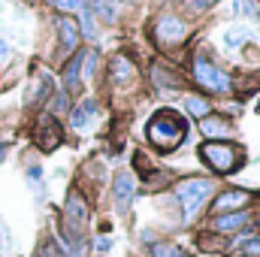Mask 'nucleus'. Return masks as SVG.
<instances>
[{
	"label": "nucleus",
	"instance_id": "1",
	"mask_svg": "<svg viewBox=\"0 0 260 257\" xmlns=\"http://www.w3.org/2000/svg\"><path fill=\"white\" fill-rule=\"evenodd\" d=\"M188 133V124L179 112L173 109H160L151 115V124H148V139L160 148V151H173Z\"/></svg>",
	"mask_w": 260,
	"mask_h": 257
},
{
	"label": "nucleus",
	"instance_id": "2",
	"mask_svg": "<svg viewBox=\"0 0 260 257\" xmlns=\"http://www.w3.org/2000/svg\"><path fill=\"white\" fill-rule=\"evenodd\" d=\"M200 157L215 170V173H236L242 167V148L239 145H227V142H206L200 145Z\"/></svg>",
	"mask_w": 260,
	"mask_h": 257
},
{
	"label": "nucleus",
	"instance_id": "3",
	"mask_svg": "<svg viewBox=\"0 0 260 257\" xmlns=\"http://www.w3.org/2000/svg\"><path fill=\"white\" fill-rule=\"evenodd\" d=\"M209 194H212V182L209 179H185V182L176 185V197L185 206V215H194Z\"/></svg>",
	"mask_w": 260,
	"mask_h": 257
},
{
	"label": "nucleus",
	"instance_id": "4",
	"mask_svg": "<svg viewBox=\"0 0 260 257\" xmlns=\"http://www.w3.org/2000/svg\"><path fill=\"white\" fill-rule=\"evenodd\" d=\"M194 79L206 91H230V76L221 67H215L212 61H206V58L194 61Z\"/></svg>",
	"mask_w": 260,
	"mask_h": 257
},
{
	"label": "nucleus",
	"instance_id": "5",
	"mask_svg": "<svg viewBox=\"0 0 260 257\" xmlns=\"http://www.w3.org/2000/svg\"><path fill=\"white\" fill-rule=\"evenodd\" d=\"M185 34H188V24H185L179 15H160V18L154 21V37H157V43H164V46H173V43L185 40Z\"/></svg>",
	"mask_w": 260,
	"mask_h": 257
},
{
	"label": "nucleus",
	"instance_id": "6",
	"mask_svg": "<svg viewBox=\"0 0 260 257\" xmlns=\"http://www.w3.org/2000/svg\"><path fill=\"white\" fill-rule=\"evenodd\" d=\"M85 221H88V206H85V200H82V194L73 191L67 194V206H64V224L67 227H73V230H79L82 233V227H85Z\"/></svg>",
	"mask_w": 260,
	"mask_h": 257
},
{
	"label": "nucleus",
	"instance_id": "7",
	"mask_svg": "<svg viewBox=\"0 0 260 257\" xmlns=\"http://www.w3.org/2000/svg\"><path fill=\"white\" fill-rule=\"evenodd\" d=\"M37 145L43 148V151H52V148H58L61 145V124L55 121V115H46L40 124H37Z\"/></svg>",
	"mask_w": 260,
	"mask_h": 257
},
{
	"label": "nucleus",
	"instance_id": "8",
	"mask_svg": "<svg viewBox=\"0 0 260 257\" xmlns=\"http://www.w3.org/2000/svg\"><path fill=\"white\" fill-rule=\"evenodd\" d=\"M97 112H100V109H97L94 100H82V103L70 112V127L79 130V133H85V130L91 127V121L97 118Z\"/></svg>",
	"mask_w": 260,
	"mask_h": 257
},
{
	"label": "nucleus",
	"instance_id": "9",
	"mask_svg": "<svg viewBox=\"0 0 260 257\" xmlns=\"http://www.w3.org/2000/svg\"><path fill=\"white\" fill-rule=\"evenodd\" d=\"M55 27H58V37H61V52H73L79 46V24L70 15H58Z\"/></svg>",
	"mask_w": 260,
	"mask_h": 257
},
{
	"label": "nucleus",
	"instance_id": "10",
	"mask_svg": "<svg viewBox=\"0 0 260 257\" xmlns=\"http://www.w3.org/2000/svg\"><path fill=\"white\" fill-rule=\"evenodd\" d=\"M112 191H115V206H118V212H127L130 200H133V176H130L127 170H121V173L115 176Z\"/></svg>",
	"mask_w": 260,
	"mask_h": 257
},
{
	"label": "nucleus",
	"instance_id": "11",
	"mask_svg": "<svg viewBox=\"0 0 260 257\" xmlns=\"http://www.w3.org/2000/svg\"><path fill=\"white\" fill-rule=\"evenodd\" d=\"M52 79L49 76H37V82H30L27 88V97H24V106H40L46 97H52Z\"/></svg>",
	"mask_w": 260,
	"mask_h": 257
},
{
	"label": "nucleus",
	"instance_id": "12",
	"mask_svg": "<svg viewBox=\"0 0 260 257\" xmlns=\"http://www.w3.org/2000/svg\"><path fill=\"white\" fill-rule=\"evenodd\" d=\"M248 203V194L245 191H224L218 200H215V212H230V209H239Z\"/></svg>",
	"mask_w": 260,
	"mask_h": 257
},
{
	"label": "nucleus",
	"instance_id": "13",
	"mask_svg": "<svg viewBox=\"0 0 260 257\" xmlns=\"http://www.w3.org/2000/svg\"><path fill=\"white\" fill-rule=\"evenodd\" d=\"M245 221H248V212H227V215L215 218V230H218V233H233V230H239Z\"/></svg>",
	"mask_w": 260,
	"mask_h": 257
},
{
	"label": "nucleus",
	"instance_id": "14",
	"mask_svg": "<svg viewBox=\"0 0 260 257\" xmlns=\"http://www.w3.org/2000/svg\"><path fill=\"white\" fill-rule=\"evenodd\" d=\"M79 70H82V55H73L70 58V64L64 67V85H67V91H79Z\"/></svg>",
	"mask_w": 260,
	"mask_h": 257
},
{
	"label": "nucleus",
	"instance_id": "15",
	"mask_svg": "<svg viewBox=\"0 0 260 257\" xmlns=\"http://www.w3.org/2000/svg\"><path fill=\"white\" fill-rule=\"evenodd\" d=\"M127 79H133V64H130V58H124V55H115L112 58V82H127Z\"/></svg>",
	"mask_w": 260,
	"mask_h": 257
},
{
	"label": "nucleus",
	"instance_id": "16",
	"mask_svg": "<svg viewBox=\"0 0 260 257\" xmlns=\"http://www.w3.org/2000/svg\"><path fill=\"white\" fill-rule=\"evenodd\" d=\"M200 130L206 133V136H227V121L224 118H218V115H206V118H200Z\"/></svg>",
	"mask_w": 260,
	"mask_h": 257
},
{
	"label": "nucleus",
	"instance_id": "17",
	"mask_svg": "<svg viewBox=\"0 0 260 257\" xmlns=\"http://www.w3.org/2000/svg\"><path fill=\"white\" fill-rule=\"evenodd\" d=\"M94 12H97L106 24H112V21L118 18V0H94Z\"/></svg>",
	"mask_w": 260,
	"mask_h": 257
},
{
	"label": "nucleus",
	"instance_id": "18",
	"mask_svg": "<svg viewBox=\"0 0 260 257\" xmlns=\"http://www.w3.org/2000/svg\"><path fill=\"white\" fill-rule=\"evenodd\" d=\"M79 34L88 37V40H97V24H94V12H91V6H82V24H79Z\"/></svg>",
	"mask_w": 260,
	"mask_h": 257
},
{
	"label": "nucleus",
	"instance_id": "19",
	"mask_svg": "<svg viewBox=\"0 0 260 257\" xmlns=\"http://www.w3.org/2000/svg\"><path fill=\"white\" fill-rule=\"evenodd\" d=\"M185 109H188L194 118H206V115H209V103H206L203 97H197V94H188V97H185Z\"/></svg>",
	"mask_w": 260,
	"mask_h": 257
},
{
	"label": "nucleus",
	"instance_id": "20",
	"mask_svg": "<svg viewBox=\"0 0 260 257\" xmlns=\"http://www.w3.org/2000/svg\"><path fill=\"white\" fill-rule=\"evenodd\" d=\"M151 254L154 257H188L179 245H170V242H157V245L151 248Z\"/></svg>",
	"mask_w": 260,
	"mask_h": 257
},
{
	"label": "nucleus",
	"instance_id": "21",
	"mask_svg": "<svg viewBox=\"0 0 260 257\" xmlns=\"http://www.w3.org/2000/svg\"><path fill=\"white\" fill-rule=\"evenodd\" d=\"M245 37H248V30H230V34L224 37V43H227V49H236Z\"/></svg>",
	"mask_w": 260,
	"mask_h": 257
},
{
	"label": "nucleus",
	"instance_id": "22",
	"mask_svg": "<svg viewBox=\"0 0 260 257\" xmlns=\"http://www.w3.org/2000/svg\"><path fill=\"white\" fill-rule=\"evenodd\" d=\"M37 257H64V254L58 251V245H55V242H43V245H40V251H37Z\"/></svg>",
	"mask_w": 260,
	"mask_h": 257
},
{
	"label": "nucleus",
	"instance_id": "23",
	"mask_svg": "<svg viewBox=\"0 0 260 257\" xmlns=\"http://www.w3.org/2000/svg\"><path fill=\"white\" fill-rule=\"evenodd\" d=\"M49 3H55L58 9H82L85 6V0H49Z\"/></svg>",
	"mask_w": 260,
	"mask_h": 257
},
{
	"label": "nucleus",
	"instance_id": "24",
	"mask_svg": "<svg viewBox=\"0 0 260 257\" xmlns=\"http://www.w3.org/2000/svg\"><path fill=\"white\" fill-rule=\"evenodd\" d=\"M242 251H245V254H260V236H254V239H248V242L242 245Z\"/></svg>",
	"mask_w": 260,
	"mask_h": 257
},
{
	"label": "nucleus",
	"instance_id": "25",
	"mask_svg": "<svg viewBox=\"0 0 260 257\" xmlns=\"http://www.w3.org/2000/svg\"><path fill=\"white\" fill-rule=\"evenodd\" d=\"M52 97H55V112H64V109H67L64 94H52Z\"/></svg>",
	"mask_w": 260,
	"mask_h": 257
},
{
	"label": "nucleus",
	"instance_id": "26",
	"mask_svg": "<svg viewBox=\"0 0 260 257\" xmlns=\"http://www.w3.org/2000/svg\"><path fill=\"white\" fill-rule=\"evenodd\" d=\"M212 3H215V0H191V6H194L197 12H200V9H209Z\"/></svg>",
	"mask_w": 260,
	"mask_h": 257
},
{
	"label": "nucleus",
	"instance_id": "27",
	"mask_svg": "<svg viewBox=\"0 0 260 257\" xmlns=\"http://www.w3.org/2000/svg\"><path fill=\"white\" fill-rule=\"evenodd\" d=\"M112 248V239H97V251H109Z\"/></svg>",
	"mask_w": 260,
	"mask_h": 257
},
{
	"label": "nucleus",
	"instance_id": "28",
	"mask_svg": "<svg viewBox=\"0 0 260 257\" xmlns=\"http://www.w3.org/2000/svg\"><path fill=\"white\" fill-rule=\"evenodd\" d=\"M43 173H40V167H34V170H27V179H40Z\"/></svg>",
	"mask_w": 260,
	"mask_h": 257
},
{
	"label": "nucleus",
	"instance_id": "29",
	"mask_svg": "<svg viewBox=\"0 0 260 257\" xmlns=\"http://www.w3.org/2000/svg\"><path fill=\"white\" fill-rule=\"evenodd\" d=\"M0 245H6V230H3V224H0Z\"/></svg>",
	"mask_w": 260,
	"mask_h": 257
},
{
	"label": "nucleus",
	"instance_id": "30",
	"mask_svg": "<svg viewBox=\"0 0 260 257\" xmlns=\"http://www.w3.org/2000/svg\"><path fill=\"white\" fill-rule=\"evenodd\" d=\"M6 52H9V49H6V43L0 40V55H6Z\"/></svg>",
	"mask_w": 260,
	"mask_h": 257
},
{
	"label": "nucleus",
	"instance_id": "31",
	"mask_svg": "<svg viewBox=\"0 0 260 257\" xmlns=\"http://www.w3.org/2000/svg\"><path fill=\"white\" fill-rule=\"evenodd\" d=\"M0 160H3V148H0Z\"/></svg>",
	"mask_w": 260,
	"mask_h": 257
}]
</instances>
